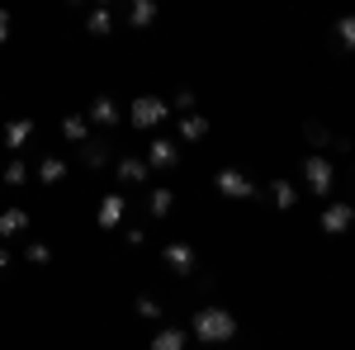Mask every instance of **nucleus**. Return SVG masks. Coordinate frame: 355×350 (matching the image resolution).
I'll use <instances>...</instances> for the list:
<instances>
[{
	"instance_id": "f257e3e1",
	"label": "nucleus",
	"mask_w": 355,
	"mask_h": 350,
	"mask_svg": "<svg viewBox=\"0 0 355 350\" xmlns=\"http://www.w3.org/2000/svg\"><path fill=\"white\" fill-rule=\"evenodd\" d=\"M190 326H194V341H204L209 350L237 336V317H232L227 308H218V303H204V308L194 313V322H190Z\"/></svg>"
},
{
	"instance_id": "f03ea898",
	"label": "nucleus",
	"mask_w": 355,
	"mask_h": 350,
	"mask_svg": "<svg viewBox=\"0 0 355 350\" xmlns=\"http://www.w3.org/2000/svg\"><path fill=\"white\" fill-rule=\"evenodd\" d=\"M303 185H308V194H318V199H331L336 194V161L322 157V152H308L303 157Z\"/></svg>"
},
{
	"instance_id": "7ed1b4c3",
	"label": "nucleus",
	"mask_w": 355,
	"mask_h": 350,
	"mask_svg": "<svg viewBox=\"0 0 355 350\" xmlns=\"http://www.w3.org/2000/svg\"><path fill=\"white\" fill-rule=\"evenodd\" d=\"M166 119H171V105H166V100H157V95H137L133 109H128V123H133V128H142V133H152L157 123H166Z\"/></svg>"
},
{
	"instance_id": "20e7f679",
	"label": "nucleus",
	"mask_w": 355,
	"mask_h": 350,
	"mask_svg": "<svg viewBox=\"0 0 355 350\" xmlns=\"http://www.w3.org/2000/svg\"><path fill=\"white\" fill-rule=\"evenodd\" d=\"M142 161H147V170H171V166L180 161V147L171 137H152V147L142 152Z\"/></svg>"
},
{
	"instance_id": "39448f33",
	"label": "nucleus",
	"mask_w": 355,
	"mask_h": 350,
	"mask_svg": "<svg viewBox=\"0 0 355 350\" xmlns=\"http://www.w3.org/2000/svg\"><path fill=\"white\" fill-rule=\"evenodd\" d=\"M218 189L227 194V199H261V185H251L242 170H232V166L218 170Z\"/></svg>"
},
{
	"instance_id": "423d86ee",
	"label": "nucleus",
	"mask_w": 355,
	"mask_h": 350,
	"mask_svg": "<svg viewBox=\"0 0 355 350\" xmlns=\"http://www.w3.org/2000/svg\"><path fill=\"white\" fill-rule=\"evenodd\" d=\"M123 213H128V199H123V194H105V199H100V209H95V227H119V222H123Z\"/></svg>"
},
{
	"instance_id": "0eeeda50",
	"label": "nucleus",
	"mask_w": 355,
	"mask_h": 350,
	"mask_svg": "<svg viewBox=\"0 0 355 350\" xmlns=\"http://www.w3.org/2000/svg\"><path fill=\"white\" fill-rule=\"evenodd\" d=\"M351 227H355L351 204H327V209H322V232H327V237H341V232H351Z\"/></svg>"
},
{
	"instance_id": "6e6552de",
	"label": "nucleus",
	"mask_w": 355,
	"mask_h": 350,
	"mask_svg": "<svg viewBox=\"0 0 355 350\" xmlns=\"http://www.w3.org/2000/svg\"><path fill=\"white\" fill-rule=\"evenodd\" d=\"M162 261L175 270V274H190L199 256H194V246H190V242H166V246H162Z\"/></svg>"
},
{
	"instance_id": "1a4fd4ad",
	"label": "nucleus",
	"mask_w": 355,
	"mask_h": 350,
	"mask_svg": "<svg viewBox=\"0 0 355 350\" xmlns=\"http://www.w3.org/2000/svg\"><path fill=\"white\" fill-rule=\"evenodd\" d=\"M266 194H270V204L279 209V213H289V209H299V199H303L294 180H270V185H266Z\"/></svg>"
},
{
	"instance_id": "9d476101",
	"label": "nucleus",
	"mask_w": 355,
	"mask_h": 350,
	"mask_svg": "<svg viewBox=\"0 0 355 350\" xmlns=\"http://www.w3.org/2000/svg\"><path fill=\"white\" fill-rule=\"evenodd\" d=\"M119 119H123V109L114 105L110 95H95V100H90V123H100V128H119Z\"/></svg>"
},
{
	"instance_id": "9b49d317",
	"label": "nucleus",
	"mask_w": 355,
	"mask_h": 350,
	"mask_svg": "<svg viewBox=\"0 0 355 350\" xmlns=\"http://www.w3.org/2000/svg\"><path fill=\"white\" fill-rule=\"evenodd\" d=\"M33 128H38V119H10V123H5V147H10V152H24V142L28 137H33Z\"/></svg>"
},
{
	"instance_id": "f8f14e48",
	"label": "nucleus",
	"mask_w": 355,
	"mask_h": 350,
	"mask_svg": "<svg viewBox=\"0 0 355 350\" xmlns=\"http://www.w3.org/2000/svg\"><path fill=\"white\" fill-rule=\"evenodd\" d=\"M152 350H190V331L185 326H162L152 336Z\"/></svg>"
},
{
	"instance_id": "ddd939ff",
	"label": "nucleus",
	"mask_w": 355,
	"mask_h": 350,
	"mask_svg": "<svg viewBox=\"0 0 355 350\" xmlns=\"http://www.w3.org/2000/svg\"><path fill=\"white\" fill-rule=\"evenodd\" d=\"M171 209H175V189H166V185L147 189V213L152 218H171Z\"/></svg>"
},
{
	"instance_id": "4468645a",
	"label": "nucleus",
	"mask_w": 355,
	"mask_h": 350,
	"mask_svg": "<svg viewBox=\"0 0 355 350\" xmlns=\"http://www.w3.org/2000/svg\"><path fill=\"white\" fill-rule=\"evenodd\" d=\"M128 24L133 28H152L157 24V0H133V5H128Z\"/></svg>"
},
{
	"instance_id": "2eb2a0df",
	"label": "nucleus",
	"mask_w": 355,
	"mask_h": 350,
	"mask_svg": "<svg viewBox=\"0 0 355 350\" xmlns=\"http://www.w3.org/2000/svg\"><path fill=\"white\" fill-rule=\"evenodd\" d=\"M85 28H90L95 38H110V33H114V10H105V5H95V10L85 15Z\"/></svg>"
},
{
	"instance_id": "dca6fc26",
	"label": "nucleus",
	"mask_w": 355,
	"mask_h": 350,
	"mask_svg": "<svg viewBox=\"0 0 355 350\" xmlns=\"http://www.w3.org/2000/svg\"><path fill=\"white\" fill-rule=\"evenodd\" d=\"M180 137L185 142H204L209 137V119L204 114H180Z\"/></svg>"
},
{
	"instance_id": "f3484780",
	"label": "nucleus",
	"mask_w": 355,
	"mask_h": 350,
	"mask_svg": "<svg viewBox=\"0 0 355 350\" xmlns=\"http://www.w3.org/2000/svg\"><path fill=\"white\" fill-rule=\"evenodd\" d=\"M147 175H152V170H147L142 157H123V161H119V180H123V185H142Z\"/></svg>"
},
{
	"instance_id": "a211bd4d",
	"label": "nucleus",
	"mask_w": 355,
	"mask_h": 350,
	"mask_svg": "<svg viewBox=\"0 0 355 350\" xmlns=\"http://www.w3.org/2000/svg\"><path fill=\"white\" fill-rule=\"evenodd\" d=\"M62 137H67V142H90V123H85L81 114H67V119H62Z\"/></svg>"
},
{
	"instance_id": "6ab92c4d",
	"label": "nucleus",
	"mask_w": 355,
	"mask_h": 350,
	"mask_svg": "<svg viewBox=\"0 0 355 350\" xmlns=\"http://www.w3.org/2000/svg\"><path fill=\"white\" fill-rule=\"evenodd\" d=\"M24 227H28L24 209H5V213H0V237H19Z\"/></svg>"
},
{
	"instance_id": "aec40b11",
	"label": "nucleus",
	"mask_w": 355,
	"mask_h": 350,
	"mask_svg": "<svg viewBox=\"0 0 355 350\" xmlns=\"http://www.w3.org/2000/svg\"><path fill=\"white\" fill-rule=\"evenodd\" d=\"M62 175H67V157H43V161H38V180H43V185H57Z\"/></svg>"
},
{
	"instance_id": "412c9836",
	"label": "nucleus",
	"mask_w": 355,
	"mask_h": 350,
	"mask_svg": "<svg viewBox=\"0 0 355 350\" xmlns=\"http://www.w3.org/2000/svg\"><path fill=\"white\" fill-rule=\"evenodd\" d=\"M105 152H110V147H105L100 137H90V142H85V147H81V161H85V166H105V161H110Z\"/></svg>"
},
{
	"instance_id": "4be33fe9",
	"label": "nucleus",
	"mask_w": 355,
	"mask_h": 350,
	"mask_svg": "<svg viewBox=\"0 0 355 350\" xmlns=\"http://www.w3.org/2000/svg\"><path fill=\"white\" fill-rule=\"evenodd\" d=\"M336 38H341L346 53H355V15H341V19H336Z\"/></svg>"
},
{
	"instance_id": "5701e85b",
	"label": "nucleus",
	"mask_w": 355,
	"mask_h": 350,
	"mask_svg": "<svg viewBox=\"0 0 355 350\" xmlns=\"http://www.w3.org/2000/svg\"><path fill=\"white\" fill-rule=\"evenodd\" d=\"M24 261H28V265H48V261H53V246L28 242V246H24Z\"/></svg>"
},
{
	"instance_id": "b1692460",
	"label": "nucleus",
	"mask_w": 355,
	"mask_h": 350,
	"mask_svg": "<svg viewBox=\"0 0 355 350\" xmlns=\"http://www.w3.org/2000/svg\"><path fill=\"white\" fill-rule=\"evenodd\" d=\"M133 308H137V317H152V322L162 317V298H152V294H142V298L133 303Z\"/></svg>"
},
{
	"instance_id": "393cba45",
	"label": "nucleus",
	"mask_w": 355,
	"mask_h": 350,
	"mask_svg": "<svg viewBox=\"0 0 355 350\" xmlns=\"http://www.w3.org/2000/svg\"><path fill=\"white\" fill-rule=\"evenodd\" d=\"M24 180H28V166L19 161V157H15V161L5 166V185H24Z\"/></svg>"
},
{
	"instance_id": "a878e982",
	"label": "nucleus",
	"mask_w": 355,
	"mask_h": 350,
	"mask_svg": "<svg viewBox=\"0 0 355 350\" xmlns=\"http://www.w3.org/2000/svg\"><path fill=\"white\" fill-rule=\"evenodd\" d=\"M303 137H308L313 147H327V142H331V133L322 128V123H303Z\"/></svg>"
},
{
	"instance_id": "bb28decb",
	"label": "nucleus",
	"mask_w": 355,
	"mask_h": 350,
	"mask_svg": "<svg viewBox=\"0 0 355 350\" xmlns=\"http://www.w3.org/2000/svg\"><path fill=\"white\" fill-rule=\"evenodd\" d=\"M175 109H180V114H194V90H180V95H175Z\"/></svg>"
},
{
	"instance_id": "cd10ccee",
	"label": "nucleus",
	"mask_w": 355,
	"mask_h": 350,
	"mask_svg": "<svg viewBox=\"0 0 355 350\" xmlns=\"http://www.w3.org/2000/svg\"><path fill=\"white\" fill-rule=\"evenodd\" d=\"M10 38V10H0V43Z\"/></svg>"
},
{
	"instance_id": "c85d7f7f",
	"label": "nucleus",
	"mask_w": 355,
	"mask_h": 350,
	"mask_svg": "<svg viewBox=\"0 0 355 350\" xmlns=\"http://www.w3.org/2000/svg\"><path fill=\"white\" fill-rule=\"evenodd\" d=\"M5 265H10V251H5V246H0V274H5Z\"/></svg>"
},
{
	"instance_id": "c756f323",
	"label": "nucleus",
	"mask_w": 355,
	"mask_h": 350,
	"mask_svg": "<svg viewBox=\"0 0 355 350\" xmlns=\"http://www.w3.org/2000/svg\"><path fill=\"white\" fill-rule=\"evenodd\" d=\"M199 350H209V346H199Z\"/></svg>"
}]
</instances>
